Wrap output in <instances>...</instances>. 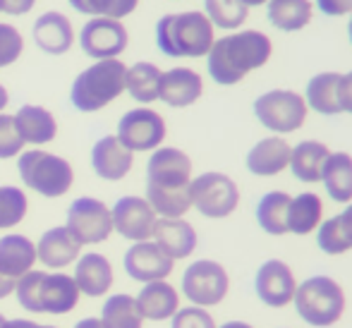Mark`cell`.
I'll use <instances>...</instances> for the list:
<instances>
[{
	"instance_id": "6da1fadb",
	"label": "cell",
	"mask_w": 352,
	"mask_h": 328,
	"mask_svg": "<svg viewBox=\"0 0 352 328\" xmlns=\"http://www.w3.org/2000/svg\"><path fill=\"white\" fill-rule=\"evenodd\" d=\"M271 39L266 34L250 29V32H237L230 36H223L213 41L209 56V74L221 87H232L242 82L252 69L264 67L271 58Z\"/></svg>"
},
{
	"instance_id": "7a4b0ae2",
	"label": "cell",
	"mask_w": 352,
	"mask_h": 328,
	"mask_svg": "<svg viewBox=\"0 0 352 328\" xmlns=\"http://www.w3.org/2000/svg\"><path fill=\"white\" fill-rule=\"evenodd\" d=\"M14 295L22 309L34 314H67L77 307L79 290L67 273L29 271L17 281Z\"/></svg>"
},
{
	"instance_id": "3957f363",
	"label": "cell",
	"mask_w": 352,
	"mask_h": 328,
	"mask_svg": "<svg viewBox=\"0 0 352 328\" xmlns=\"http://www.w3.org/2000/svg\"><path fill=\"white\" fill-rule=\"evenodd\" d=\"M156 46L170 58H201L213 46V24L204 12L166 14L156 24Z\"/></svg>"
},
{
	"instance_id": "277c9868",
	"label": "cell",
	"mask_w": 352,
	"mask_h": 328,
	"mask_svg": "<svg viewBox=\"0 0 352 328\" xmlns=\"http://www.w3.org/2000/svg\"><path fill=\"white\" fill-rule=\"evenodd\" d=\"M292 305L305 324L314 328H331L343 319L348 300H345V290L338 281L319 273L297 285Z\"/></svg>"
},
{
	"instance_id": "5b68a950",
	"label": "cell",
	"mask_w": 352,
	"mask_h": 328,
	"mask_svg": "<svg viewBox=\"0 0 352 328\" xmlns=\"http://www.w3.org/2000/svg\"><path fill=\"white\" fill-rule=\"evenodd\" d=\"M125 72L127 67L118 58L113 61H98L96 65L87 67L77 74L70 91V101L77 111L94 113L106 108L125 91Z\"/></svg>"
},
{
	"instance_id": "8992f818",
	"label": "cell",
	"mask_w": 352,
	"mask_h": 328,
	"mask_svg": "<svg viewBox=\"0 0 352 328\" xmlns=\"http://www.w3.org/2000/svg\"><path fill=\"white\" fill-rule=\"evenodd\" d=\"M19 177L29 190L41 197H63L72 187L74 173L65 158L48 151H27L19 156Z\"/></svg>"
},
{
	"instance_id": "52a82bcc",
	"label": "cell",
	"mask_w": 352,
	"mask_h": 328,
	"mask_svg": "<svg viewBox=\"0 0 352 328\" xmlns=\"http://www.w3.org/2000/svg\"><path fill=\"white\" fill-rule=\"evenodd\" d=\"M307 103L305 96L287 89H274V91L261 94L254 101V116L266 130L290 134L300 130L307 120Z\"/></svg>"
},
{
	"instance_id": "ba28073f",
	"label": "cell",
	"mask_w": 352,
	"mask_h": 328,
	"mask_svg": "<svg viewBox=\"0 0 352 328\" xmlns=\"http://www.w3.org/2000/svg\"><path fill=\"white\" fill-rule=\"evenodd\" d=\"M230 276L226 266L213 259L192 261L182 273V292L195 307H216L228 297Z\"/></svg>"
},
{
	"instance_id": "9c48e42d",
	"label": "cell",
	"mask_w": 352,
	"mask_h": 328,
	"mask_svg": "<svg viewBox=\"0 0 352 328\" xmlns=\"http://www.w3.org/2000/svg\"><path fill=\"white\" fill-rule=\"evenodd\" d=\"M192 206L206 218H228L240 204V190L226 173H204L190 182Z\"/></svg>"
},
{
	"instance_id": "30bf717a",
	"label": "cell",
	"mask_w": 352,
	"mask_h": 328,
	"mask_svg": "<svg viewBox=\"0 0 352 328\" xmlns=\"http://www.w3.org/2000/svg\"><path fill=\"white\" fill-rule=\"evenodd\" d=\"M65 228L79 247L103 242V240H108V235L113 232L111 208L103 201H98V199L79 197V199H74L70 204V208H67Z\"/></svg>"
},
{
	"instance_id": "8fae6325",
	"label": "cell",
	"mask_w": 352,
	"mask_h": 328,
	"mask_svg": "<svg viewBox=\"0 0 352 328\" xmlns=\"http://www.w3.org/2000/svg\"><path fill=\"white\" fill-rule=\"evenodd\" d=\"M166 139V120L151 108H135L118 122V142L135 151H151Z\"/></svg>"
},
{
	"instance_id": "7c38bea8",
	"label": "cell",
	"mask_w": 352,
	"mask_h": 328,
	"mask_svg": "<svg viewBox=\"0 0 352 328\" xmlns=\"http://www.w3.org/2000/svg\"><path fill=\"white\" fill-rule=\"evenodd\" d=\"M192 182V161L173 146L156 149L146 166V185L158 190H187Z\"/></svg>"
},
{
	"instance_id": "4fadbf2b",
	"label": "cell",
	"mask_w": 352,
	"mask_h": 328,
	"mask_svg": "<svg viewBox=\"0 0 352 328\" xmlns=\"http://www.w3.org/2000/svg\"><path fill=\"white\" fill-rule=\"evenodd\" d=\"M79 46L89 58L113 61L127 48V29L118 19L94 17L82 27Z\"/></svg>"
},
{
	"instance_id": "5bb4252c",
	"label": "cell",
	"mask_w": 352,
	"mask_h": 328,
	"mask_svg": "<svg viewBox=\"0 0 352 328\" xmlns=\"http://www.w3.org/2000/svg\"><path fill=\"white\" fill-rule=\"evenodd\" d=\"M297 290V281L292 268L280 259H269L259 266L254 276V292L261 305L271 309H283L292 305V297Z\"/></svg>"
},
{
	"instance_id": "9a60e30c",
	"label": "cell",
	"mask_w": 352,
	"mask_h": 328,
	"mask_svg": "<svg viewBox=\"0 0 352 328\" xmlns=\"http://www.w3.org/2000/svg\"><path fill=\"white\" fill-rule=\"evenodd\" d=\"M113 230L132 242L151 240L153 226H156V213L142 197H120L116 206L111 208Z\"/></svg>"
},
{
	"instance_id": "2e32d148",
	"label": "cell",
	"mask_w": 352,
	"mask_h": 328,
	"mask_svg": "<svg viewBox=\"0 0 352 328\" xmlns=\"http://www.w3.org/2000/svg\"><path fill=\"white\" fill-rule=\"evenodd\" d=\"M125 271L132 281L140 283H153V281H166L173 273L175 261L161 250L153 240L135 242L130 250L125 252Z\"/></svg>"
},
{
	"instance_id": "e0dca14e",
	"label": "cell",
	"mask_w": 352,
	"mask_h": 328,
	"mask_svg": "<svg viewBox=\"0 0 352 328\" xmlns=\"http://www.w3.org/2000/svg\"><path fill=\"white\" fill-rule=\"evenodd\" d=\"M151 237L173 261L195 254L197 242H199L195 226L187 223L185 218H156Z\"/></svg>"
},
{
	"instance_id": "ac0fdd59",
	"label": "cell",
	"mask_w": 352,
	"mask_h": 328,
	"mask_svg": "<svg viewBox=\"0 0 352 328\" xmlns=\"http://www.w3.org/2000/svg\"><path fill=\"white\" fill-rule=\"evenodd\" d=\"M204 94V82L190 67H173L161 74L158 98L173 108H187Z\"/></svg>"
},
{
	"instance_id": "d6986e66",
	"label": "cell",
	"mask_w": 352,
	"mask_h": 328,
	"mask_svg": "<svg viewBox=\"0 0 352 328\" xmlns=\"http://www.w3.org/2000/svg\"><path fill=\"white\" fill-rule=\"evenodd\" d=\"M292 146L280 137H266L247 153V171L259 177H274L290 166Z\"/></svg>"
},
{
	"instance_id": "ffe728a7",
	"label": "cell",
	"mask_w": 352,
	"mask_h": 328,
	"mask_svg": "<svg viewBox=\"0 0 352 328\" xmlns=\"http://www.w3.org/2000/svg\"><path fill=\"white\" fill-rule=\"evenodd\" d=\"M91 166L96 175L103 177V180H122L132 171V151L122 146L118 137L108 134V137L98 139L94 144Z\"/></svg>"
},
{
	"instance_id": "44dd1931",
	"label": "cell",
	"mask_w": 352,
	"mask_h": 328,
	"mask_svg": "<svg viewBox=\"0 0 352 328\" xmlns=\"http://www.w3.org/2000/svg\"><path fill=\"white\" fill-rule=\"evenodd\" d=\"M72 281L82 295L101 297V295H106L113 285V266L103 254L89 252V254L79 256L77 266H74Z\"/></svg>"
},
{
	"instance_id": "7402d4cb",
	"label": "cell",
	"mask_w": 352,
	"mask_h": 328,
	"mask_svg": "<svg viewBox=\"0 0 352 328\" xmlns=\"http://www.w3.org/2000/svg\"><path fill=\"white\" fill-rule=\"evenodd\" d=\"M135 300H137V307H140L142 316L148 321L173 319V314L180 309V295H177L175 287L166 281L146 283Z\"/></svg>"
},
{
	"instance_id": "603a6c76",
	"label": "cell",
	"mask_w": 352,
	"mask_h": 328,
	"mask_svg": "<svg viewBox=\"0 0 352 328\" xmlns=\"http://www.w3.org/2000/svg\"><path fill=\"white\" fill-rule=\"evenodd\" d=\"M34 41L41 51L51 56H63L70 51L74 34L72 24L65 14L60 12H46L34 22Z\"/></svg>"
},
{
	"instance_id": "cb8c5ba5",
	"label": "cell",
	"mask_w": 352,
	"mask_h": 328,
	"mask_svg": "<svg viewBox=\"0 0 352 328\" xmlns=\"http://www.w3.org/2000/svg\"><path fill=\"white\" fill-rule=\"evenodd\" d=\"M82 247L74 242V237L67 232L65 226L51 228L41 235L36 245V259H41L48 268H65L72 261H77Z\"/></svg>"
},
{
	"instance_id": "d4e9b609",
	"label": "cell",
	"mask_w": 352,
	"mask_h": 328,
	"mask_svg": "<svg viewBox=\"0 0 352 328\" xmlns=\"http://www.w3.org/2000/svg\"><path fill=\"white\" fill-rule=\"evenodd\" d=\"M36 261V245L24 235H5L0 240V276L19 281Z\"/></svg>"
},
{
	"instance_id": "484cf974",
	"label": "cell",
	"mask_w": 352,
	"mask_h": 328,
	"mask_svg": "<svg viewBox=\"0 0 352 328\" xmlns=\"http://www.w3.org/2000/svg\"><path fill=\"white\" fill-rule=\"evenodd\" d=\"M331 156V149L321 142H314V139H307V142H300L297 146H292L290 153V171L297 180L302 182H314L321 180V173H324V166Z\"/></svg>"
},
{
	"instance_id": "4316f807",
	"label": "cell",
	"mask_w": 352,
	"mask_h": 328,
	"mask_svg": "<svg viewBox=\"0 0 352 328\" xmlns=\"http://www.w3.org/2000/svg\"><path fill=\"white\" fill-rule=\"evenodd\" d=\"M14 118V127L22 142L29 144H48L56 139L58 125L56 118L41 106H22Z\"/></svg>"
},
{
	"instance_id": "83f0119b",
	"label": "cell",
	"mask_w": 352,
	"mask_h": 328,
	"mask_svg": "<svg viewBox=\"0 0 352 328\" xmlns=\"http://www.w3.org/2000/svg\"><path fill=\"white\" fill-rule=\"evenodd\" d=\"M324 218V201L314 192H302L290 199L287 206V232L292 235H311L321 226Z\"/></svg>"
},
{
	"instance_id": "f1b7e54d",
	"label": "cell",
	"mask_w": 352,
	"mask_h": 328,
	"mask_svg": "<svg viewBox=\"0 0 352 328\" xmlns=\"http://www.w3.org/2000/svg\"><path fill=\"white\" fill-rule=\"evenodd\" d=\"M326 192L333 201L350 204L352 201V156L345 151H336L329 156L321 173Z\"/></svg>"
},
{
	"instance_id": "f546056e",
	"label": "cell",
	"mask_w": 352,
	"mask_h": 328,
	"mask_svg": "<svg viewBox=\"0 0 352 328\" xmlns=\"http://www.w3.org/2000/svg\"><path fill=\"white\" fill-rule=\"evenodd\" d=\"M338 84H340L338 72L314 74L309 79V84H307V96H305L307 108L321 113V116H338V113H343L338 103Z\"/></svg>"
},
{
	"instance_id": "4dcf8cb0",
	"label": "cell",
	"mask_w": 352,
	"mask_h": 328,
	"mask_svg": "<svg viewBox=\"0 0 352 328\" xmlns=\"http://www.w3.org/2000/svg\"><path fill=\"white\" fill-rule=\"evenodd\" d=\"M290 195L285 192H269L256 204V223L266 235H287V206H290Z\"/></svg>"
},
{
	"instance_id": "1f68e13d",
	"label": "cell",
	"mask_w": 352,
	"mask_h": 328,
	"mask_svg": "<svg viewBox=\"0 0 352 328\" xmlns=\"http://www.w3.org/2000/svg\"><path fill=\"white\" fill-rule=\"evenodd\" d=\"M103 328H142L144 316L137 307V300L125 292H118L106 300L101 309Z\"/></svg>"
},
{
	"instance_id": "d6a6232c",
	"label": "cell",
	"mask_w": 352,
	"mask_h": 328,
	"mask_svg": "<svg viewBox=\"0 0 352 328\" xmlns=\"http://www.w3.org/2000/svg\"><path fill=\"white\" fill-rule=\"evenodd\" d=\"M269 19L280 32H300L311 22L309 0H269Z\"/></svg>"
},
{
	"instance_id": "836d02e7",
	"label": "cell",
	"mask_w": 352,
	"mask_h": 328,
	"mask_svg": "<svg viewBox=\"0 0 352 328\" xmlns=\"http://www.w3.org/2000/svg\"><path fill=\"white\" fill-rule=\"evenodd\" d=\"M161 69L153 63H137L127 67L125 72V89L130 96L140 103H151L158 98V84H161Z\"/></svg>"
},
{
	"instance_id": "e575fe53",
	"label": "cell",
	"mask_w": 352,
	"mask_h": 328,
	"mask_svg": "<svg viewBox=\"0 0 352 328\" xmlns=\"http://www.w3.org/2000/svg\"><path fill=\"white\" fill-rule=\"evenodd\" d=\"M206 17L221 29H237L247 19V5L242 0H204Z\"/></svg>"
},
{
	"instance_id": "d590c367",
	"label": "cell",
	"mask_w": 352,
	"mask_h": 328,
	"mask_svg": "<svg viewBox=\"0 0 352 328\" xmlns=\"http://www.w3.org/2000/svg\"><path fill=\"white\" fill-rule=\"evenodd\" d=\"M70 5L77 12L94 14V17L118 19V22H120L122 17L135 12L140 0H70Z\"/></svg>"
},
{
	"instance_id": "8d00e7d4",
	"label": "cell",
	"mask_w": 352,
	"mask_h": 328,
	"mask_svg": "<svg viewBox=\"0 0 352 328\" xmlns=\"http://www.w3.org/2000/svg\"><path fill=\"white\" fill-rule=\"evenodd\" d=\"M27 195L19 187H0V230L22 223V218L27 216Z\"/></svg>"
},
{
	"instance_id": "74e56055",
	"label": "cell",
	"mask_w": 352,
	"mask_h": 328,
	"mask_svg": "<svg viewBox=\"0 0 352 328\" xmlns=\"http://www.w3.org/2000/svg\"><path fill=\"white\" fill-rule=\"evenodd\" d=\"M316 230H319L316 232V245H319V250L324 252V254L340 256L352 250V245L348 242V237H345L338 216L329 218V221H321V226L316 228Z\"/></svg>"
},
{
	"instance_id": "f35d334b",
	"label": "cell",
	"mask_w": 352,
	"mask_h": 328,
	"mask_svg": "<svg viewBox=\"0 0 352 328\" xmlns=\"http://www.w3.org/2000/svg\"><path fill=\"white\" fill-rule=\"evenodd\" d=\"M24 41L22 34L12 24H0V67H8L22 56Z\"/></svg>"
},
{
	"instance_id": "ab89813d",
	"label": "cell",
	"mask_w": 352,
	"mask_h": 328,
	"mask_svg": "<svg viewBox=\"0 0 352 328\" xmlns=\"http://www.w3.org/2000/svg\"><path fill=\"white\" fill-rule=\"evenodd\" d=\"M170 328H218L216 321L204 307H185L177 309L170 319Z\"/></svg>"
},
{
	"instance_id": "60d3db41",
	"label": "cell",
	"mask_w": 352,
	"mask_h": 328,
	"mask_svg": "<svg viewBox=\"0 0 352 328\" xmlns=\"http://www.w3.org/2000/svg\"><path fill=\"white\" fill-rule=\"evenodd\" d=\"M22 137L14 127V118L0 113V158H12L22 151Z\"/></svg>"
},
{
	"instance_id": "b9f144b4",
	"label": "cell",
	"mask_w": 352,
	"mask_h": 328,
	"mask_svg": "<svg viewBox=\"0 0 352 328\" xmlns=\"http://www.w3.org/2000/svg\"><path fill=\"white\" fill-rule=\"evenodd\" d=\"M316 5L329 17H340V14L352 12V0H316Z\"/></svg>"
},
{
	"instance_id": "7bdbcfd3",
	"label": "cell",
	"mask_w": 352,
	"mask_h": 328,
	"mask_svg": "<svg viewBox=\"0 0 352 328\" xmlns=\"http://www.w3.org/2000/svg\"><path fill=\"white\" fill-rule=\"evenodd\" d=\"M338 103H340V111H343V113H352V72L340 74Z\"/></svg>"
},
{
	"instance_id": "ee69618b",
	"label": "cell",
	"mask_w": 352,
	"mask_h": 328,
	"mask_svg": "<svg viewBox=\"0 0 352 328\" xmlns=\"http://www.w3.org/2000/svg\"><path fill=\"white\" fill-rule=\"evenodd\" d=\"M36 0H0V10L8 14H27Z\"/></svg>"
},
{
	"instance_id": "f6af8a7d",
	"label": "cell",
	"mask_w": 352,
	"mask_h": 328,
	"mask_svg": "<svg viewBox=\"0 0 352 328\" xmlns=\"http://www.w3.org/2000/svg\"><path fill=\"white\" fill-rule=\"evenodd\" d=\"M338 221H340V226H343L345 237H348V242L352 245V204H348V208H345V211L340 213Z\"/></svg>"
},
{
	"instance_id": "bcb514c9",
	"label": "cell",
	"mask_w": 352,
	"mask_h": 328,
	"mask_svg": "<svg viewBox=\"0 0 352 328\" xmlns=\"http://www.w3.org/2000/svg\"><path fill=\"white\" fill-rule=\"evenodd\" d=\"M14 287H17V281H12V278L0 276V300H5V297H8V295H12Z\"/></svg>"
},
{
	"instance_id": "7dc6e473",
	"label": "cell",
	"mask_w": 352,
	"mask_h": 328,
	"mask_svg": "<svg viewBox=\"0 0 352 328\" xmlns=\"http://www.w3.org/2000/svg\"><path fill=\"white\" fill-rule=\"evenodd\" d=\"M38 324H34V321H29V319H5V324L3 328H36Z\"/></svg>"
},
{
	"instance_id": "c3c4849f",
	"label": "cell",
	"mask_w": 352,
	"mask_h": 328,
	"mask_svg": "<svg viewBox=\"0 0 352 328\" xmlns=\"http://www.w3.org/2000/svg\"><path fill=\"white\" fill-rule=\"evenodd\" d=\"M74 328H103V324H101V319H96V316H87V319L77 321Z\"/></svg>"
},
{
	"instance_id": "681fc988",
	"label": "cell",
	"mask_w": 352,
	"mask_h": 328,
	"mask_svg": "<svg viewBox=\"0 0 352 328\" xmlns=\"http://www.w3.org/2000/svg\"><path fill=\"white\" fill-rule=\"evenodd\" d=\"M218 328H254V326L247 324V321H226V324L218 326Z\"/></svg>"
},
{
	"instance_id": "f907efd6",
	"label": "cell",
	"mask_w": 352,
	"mask_h": 328,
	"mask_svg": "<svg viewBox=\"0 0 352 328\" xmlns=\"http://www.w3.org/2000/svg\"><path fill=\"white\" fill-rule=\"evenodd\" d=\"M8 101H10V96H8V89L0 84V111H3L5 106H8Z\"/></svg>"
},
{
	"instance_id": "816d5d0a",
	"label": "cell",
	"mask_w": 352,
	"mask_h": 328,
	"mask_svg": "<svg viewBox=\"0 0 352 328\" xmlns=\"http://www.w3.org/2000/svg\"><path fill=\"white\" fill-rule=\"evenodd\" d=\"M242 3H245L247 8H252V5H264L266 0H242Z\"/></svg>"
},
{
	"instance_id": "f5cc1de1",
	"label": "cell",
	"mask_w": 352,
	"mask_h": 328,
	"mask_svg": "<svg viewBox=\"0 0 352 328\" xmlns=\"http://www.w3.org/2000/svg\"><path fill=\"white\" fill-rule=\"evenodd\" d=\"M348 36H350V43H352V17H350V24H348Z\"/></svg>"
},
{
	"instance_id": "db71d44e",
	"label": "cell",
	"mask_w": 352,
	"mask_h": 328,
	"mask_svg": "<svg viewBox=\"0 0 352 328\" xmlns=\"http://www.w3.org/2000/svg\"><path fill=\"white\" fill-rule=\"evenodd\" d=\"M3 324H5V316H3V314H0V328H3Z\"/></svg>"
},
{
	"instance_id": "11a10c76",
	"label": "cell",
	"mask_w": 352,
	"mask_h": 328,
	"mask_svg": "<svg viewBox=\"0 0 352 328\" xmlns=\"http://www.w3.org/2000/svg\"><path fill=\"white\" fill-rule=\"evenodd\" d=\"M36 328H56V326H36Z\"/></svg>"
}]
</instances>
